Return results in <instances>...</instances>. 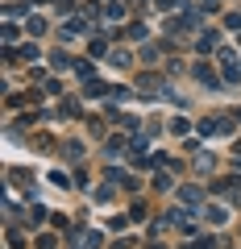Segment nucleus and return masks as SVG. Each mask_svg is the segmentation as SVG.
<instances>
[{
  "label": "nucleus",
  "mask_w": 241,
  "mask_h": 249,
  "mask_svg": "<svg viewBox=\"0 0 241 249\" xmlns=\"http://www.w3.org/2000/svg\"><path fill=\"white\" fill-rule=\"evenodd\" d=\"M129 58H133L129 50H112V54H108V62H112V67H129Z\"/></svg>",
  "instance_id": "f03ea898"
},
{
  "label": "nucleus",
  "mask_w": 241,
  "mask_h": 249,
  "mask_svg": "<svg viewBox=\"0 0 241 249\" xmlns=\"http://www.w3.org/2000/svg\"><path fill=\"white\" fill-rule=\"evenodd\" d=\"M196 75H200V79H204V83H216V75H212V71H208L204 62H200V67H196Z\"/></svg>",
  "instance_id": "1a4fd4ad"
},
{
  "label": "nucleus",
  "mask_w": 241,
  "mask_h": 249,
  "mask_svg": "<svg viewBox=\"0 0 241 249\" xmlns=\"http://www.w3.org/2000/svg\"><path fill=\"white\" fill-rule=\"evenodd\" d=\"M71 249H100V232H71Z\"/></svg>",
  "instance_id": "f257e3e1"
},
{
  "label": "nucleus",
  "mask_w": 241,
  "mask_h": 249,
  "mask_svg": "<svg viewBox=\"0 0 241 249\" xmlns=\"http://www.w3.org/2000/svg\"><path fill=\"white\" fill-rule=\"evenodd\" d=\"M25 29H29L34 37H37V34H46V17H29V21H25Z\"/></svg>",
  "instance_id": "7ed1b4c3"
},
{
  "label": "nucleus",
  "mask_w": 241,
  "mask_h": 249,
  "mask_svg": "<svg viewBox=\"0 0 241 249\" xmlns=\"http://www.w3.org/2000/svg\"><path fill=\"white\" fill-rule=\"evenodd\" d=\"M63 150H67V158H83V145H79V142H67Z\"/></svg>",
  "instance_id": "0eeeda50"
},
{
  "label": "nucleus",
  "mask_w": 241,
  "mask_h": 249,
  "mask_svg": "<svg viewBox=\"0 0 241 249\" xmlns=\"http://www.w3.org/2000/svg\"><path fill=\"white\" fill-rule=\"evenodd\" d=\"M183 199H187V204H200V199H204V191H196V187H183Z\"/></svg>",
  "instance_id": "423d86ee"
},
{
  "label": "nucleus",
  "mask_w": 241,
  "mask_h": 249,
  "mask_svg": "<svg viewBox=\"0 0 241 249\" xmlns=\"http://www.w3.org/2000/svg\"><path fill=\"white\" fill-rule=\"evenodd\" d=\"M83 29H88V25H83V17H71V21H67V34H71V37H79Z\"/></svg>",
  "instance_id": "39448f33"
},
{
  "label": "nucleus",
  "mask_w": 241,
  "mask_h": 249,
  "mask_svg": "<svg viewBox=\"0 0 241 249\" xmlns=\"http://www.w3.org/2000/svg\"><path fill=\"white\" fill-rule=\"evenodd\" d=\"M170 187H175V183H170V175H162V170H158V175H154V191H170Z\"/></svg>",
  "instance_id": "20e7f679"
},
{
  "label": "nucleus",
  "mask_w": 241,
  "mask_h": 249,
  "mask_svg": "<svg viewBox=\"0 0 241 249\" xmlns=\"http://www.w3.org/2000/svg\"><path fill=\"white\" fill-rule=\"evenodd\" d=\"M208 220H212V224H224V208H208Z\"/></svg>",
  "instance_id": "9d476101"
},
{
  "label": "nucleus",
  "mask_w": 241,
  "mask_h": 249,
  "mask_svg": "<svg viewBox=\"0 0 241 249\" xmlns=\"http://www.w3.org/2000/svg\"><path fill=\"white\" fill-rule=\"evenodd\" d=\"M17 58H25V62H34V58H37V46H21V54H17Z\"/></svg>",
  "instance_id": "6e6552de"
}]
</instances>
